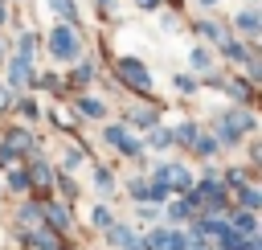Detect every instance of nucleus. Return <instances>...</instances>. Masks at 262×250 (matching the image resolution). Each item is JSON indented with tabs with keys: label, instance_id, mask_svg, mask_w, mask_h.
Masks as SVG:
<instances>
[{
	"label": "nucleus",
	"instance_id": "8",
	"mask_svg": "<svg viewBox=\"0 0 262 250\" xmlns=\"http://www.w3.org/2000/svg\"><path fill=\"white\" fill-rule=\"evenodd\" d=\"M237 193H242V205H246V209H250V213H254V209H258V205H262V197H258V189H254V184H242V189H237Z\"/></svg>",
	"mask_w": 262,
	"mask_h": 250
},
{
	"label": "nucleus",
	"instance_id": "5",
	"mask_svg": "<svg viewBox=\"0 0 262 250\" xmlns=\"http://www.w3.org/2000/svg\"><path fill=\"white\" fill-rule=\"evenodd\" d=\"M237 29H242L246 37H254V33L262 29V20H258V12H242V16H237Z\"/></svg>",
	"mask_w": 262,
	"mask_h": 250
},
{
	"label": "nucleus",
	"instance_id": "2",
	"mask_svg": "<svg viewBox=\"0 0 262 250\" xmlns=\"http://www.w3.org/2000/svg\"><path fill=\"white\" fill-rule=\"evenodd\" d=\"M188 205H209V209H221V205H225V197H221V184H217V180H205V184H196V193H188Z\"/></svg>",
	"mask_w": 262,
	"mask_h": 250
},
{
	"label": "nucleus",
	"instance_id": "19",
	"mask_svg": "<svg viewBox=\"0 0 262 250\" xmlns=\"http://www.w3.org/2000/svg\"><path fill=\"white\" fill-rule=\"evenodd\" d=\"M139 4H143V8H156V4H160V0H139Z\"/></svg>",
	"mask_w": 262,
	"mask_h": 250
},
{
	"label": "nucleus",
	"instance_id": "3",
	"mask_svg": "<svg viewBox=\"0 0 262 250\" xmlns=\"http://www.w3.org/2000/svg\"><path fill=\"white\" fill-rule=\"evenodd\" d=\"M119 74H123V78H127L135 90H151V74H147V70H143L135 57H123V61H119Z\"/></svg>",
	"mask_w": 262,
	"mask_h": 250
},
{
	"label": "nucleus",
	"instance_id": "16",
	"mask_svg": "<svg viewBox=\"0 0 262 250\" xmlns=\"http://www.w3.org/2000/svg\"><path fill=\"white\" fill-rule=\"evenodd\" d=\"M33 176H37V180H49V168H45L41 160H33Z\"/></svg>",
	"mask_w": 262,
	"mask_h": 250
},
{
	"label": "nucleus",
	"instance_id": "22",
	"mask_svg": "<svg viewBox=\"0 0 262 250\" xmlns=\"http://www.w3.org/2000/svg\"><path fill=\"white\" fill-rule=\"evenodd\" d=\"M192 250H205V246H192Z\"/></svg>",
	"mask_w": 262,
	"mask_h": 250
},
{
	"label": "nucleus",
	"instance_id": "20",
	"mask_svg": "<svg viewBox=\"0 0 262 250\" xmlns=\"http://www.w3.org/2000/svg\"><path fill=\"white\" fill-rule=\"evenodd\" d=\"M0 20H4V4H0Z\"/></svg>",
	"mask_w": 262,
	"mask_h": 250
},
{
	"label": "nucleus",
	"instance_id": "6",
	"mask_svg": "<svg viewBox=\"0 0 262 250\" xmlns=\"http://www.w3.org/2000/svg\"><path fill=\"white\" fill-rule=\"evenodd\" d=\"M45 217H49V225H53V230H66V225H70V213H66L61 205H49V209H45Z\"/></svg>",
	"mask_w": 262,
	"mask_h": 250
},
{
	"label": "nucleus",
	"instance_id": "9",
	"mask_svg": "<svg viewBox=\"0 0 262 250\" xmlns=\"http://www.w3.org/2000/svg\"><path fill=\"white\" fill-rule=\"evenodd\" d=\"M233 230H237L242 238H254V230H258V225H254V213H237V221H233Z\"/></svg>",
	"mask_w": 262,
	"mask_h": 250
},
{
	"label": "nucleus",
	"instance_id": "7",
	"mask_svg": "<svg viewBox=\"0 0 262 250\" xmlns=\"http://www.w3.org/2000/svg\"><path fill=\"white\" fill-rule=\"evenodd\" d=\"M106 234H111L115 246H131V242H135V234H131L127 225H106Z\"/></svg>",
	"mask_w": 262,
	"mask_h": 250
},
{
	"label": "nucleus",
	"instance_id": "12",
	"mask_svg": "<svg viewBox=\"0 0 262 250\" xmlns=\"http://www.w3.org/2000/svg\"><path fill=\"white\" fill-rule=\"evenodd\" d=\"M82 111H86V115H102V102H94V98H82Z\"/></svg>",
	"mask_w": 262,
	"mask_h": 250
},
{
	"label": "nucleus",
	"instance_id": "4",
	"mask_svg": "<svg viewBox=\"0 0 262 250\" xmlns=\"http://www.w3.org/2000/svg\"><path fill=\"white\" fill-rule=\"evenodd\" d=\"M8 78H12L16 86H29V82H33V66H29V57H12V66H8Z\"/></svg>",
	"mask_w": 262,
	"mask_h": 250
},
{
	"label": "nucleus",
	"instance_id": "1",
	"mask_svg": "<svg viewBox=\"0 0 262 250\" xmlns=\"http://www.w3.org/2000/svg\"><path fill=\"white\" fill-rule=\"evenodd\" d=\"M49 49H53V57H57V61H70V57H78V33H74L70 25L53 29V41H49Z\"/></svg>",
	"mask_w": 262,
	"mask_h": 250
},
{
	"label": "nucleus",
	"instance_id": "13",
	"mask_svg": "<svg viewBox=\"0 0 262 250\" xmlns=\"http://www.w3.org/2000/svg\"><path fill=\"white\" fill-rule=\"evenodd\" d=\"M151 143H156V148H164V143H172V131H151Z\"/></svg>",
	"mask_w": 262,
	"mask_h": 250
},
{
	"label": "nucleus",
	"instance_id": "10",
	"mask_svg": "<svg viewBox=\"0 0 262 250\" xmlns=\"http://www.w3.org/2000/svg\"><path fill=\"white\" fill-rule=\"evenodd\" d=\"M192 70H209V53L205 49H192Z\"/></svg>",
	"mask_w": 262,
	"mask_h": 250
},
{
	"label": "nucleus",
	"instance_id": "11",
	"mask_svg": "<svg viewBox=\"0 0 262 250\" xmlns=\"http://www.w3.org/2000/svg\"><path fill=\"white\" fill-rule=\"evenodd\" d=\"M94 225H102V230H106V225H111V209H102V205H98V209H94Z\"/></svg>",
	"mask_w": 262,
	"mask_h": 250
},
{
	"label": "nucleus",
	"instance_id": "17",
	"mask_svg": "<svg viewBox=\"0 0 262 250\" xmlns=\"http://www.w3.org/2000/svg\"><path fill=\"white\" fill-rule=\"evenodd\" d=\"M188 209H192V205H172V209H168V213H172V217H176V221H184V217H188Z\"/></svg>",
	"mask_w": 262,
	"mask_h": 250
},
{
	"label": "nucleus",
	"instance_id": "15",
	"mask_svg": "<svg viewBox=\"0 0 262 250\" xmlns=\"http://www.w3.org/2000/svg\"><path fill=\"white\" fill-rule=\"evenodd\" d=\"M53 8H57L61 16H74V0H53Z\"/></svg>",
	"mask_w": 262,
	"mask_h": 250
},
{
	"label": "nucleus",
	"instance_id": "18",
	"mask_svg": "<svg viewBox=\"0 0 262 250\" xmlns=\"http://www.w3.org/2000/svg\"><path fill=\"white\" fill-rule=\"evenodd\" d=\"M8 102H12V98H8V90H0V107H8Z\"/></svg>",
	"mask_w": 262,
	"mask_h": 250
},
{
	"label": "nucleus",
	"instance_id": "21",
	"mask_svg": "<svg viewBox=\"0 0 262 250\" xmlns=\"http://www.w3.org/2000/svg\"><path fill=\"white\" fill-rule=\"evenodd\" d=\"M201 4H217V0H201Z\"/></svg>",
	"mask_w": 262,
	"mask_h": 250
},
{
	"label": "nucleus",
	"instance_id": "14",
	"mask_svg": "<svg viewBox=\"0 0 262 250\" xmlns=\"http://www.w3.org/2000/svg\"><path fill=\"white\" fill-rule=\"evenodd\" d=\"M94 184H98V189H111V172L98 168V172H94Z\"/></svg>",
	"mask_w": 262,
	"mask_h": 250
}]
</instances>
